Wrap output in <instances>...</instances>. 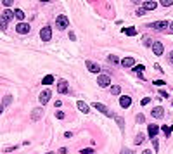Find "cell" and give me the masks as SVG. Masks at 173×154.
<instances>
[{
  "label": "cell",
  "mask_w": 173,
  "mask_h": 154,
  "mask_svg": "<svg viewBox=\"0 0 173 154\" xmlns=\"http://www.w3.org/2000/svg\"><path fill=\"white\" fill-rule=\"evenodd\" d=\"M121 66L123 68H133V66H135V59H133V57H125L121 61Z\"/></svg>",
  "instance_id": "obj_15"
},
{
  "label": "cell",
  "mask_w": 173,
  "mask_h": 154,
  "mask_svg": "<svg viewBox=\"0 0 173 154\" xmlns=\"http://www.w3.org/2000/svg\"><path fill=\"white\" fill-rule=\"evenodd\" d=\"M50 95H52V92L47 88V90H43V92L40 93V97H38V101H40V104H47L49 101H50Z\"/></svg>",
  "instance_id": "obj_6"
},
{
  "label": "cell",
  "mask_w": 173,
  "mask_h": 154,
  "mask_svg": "<svg viewBox=\"0 0 173 154\" xmlns=\"http://www.w3.org/2000/svg\"><path fill=\"white\" fill-rule=\"evenodd\" d=\"M55 116H57L59 120H62V118H64V113H61V111H57V113H55Z\"/></svg>",
  "instance_id": "obj_39"
},
{
  "label": "cell",
  "mask_w": 173,
  "mask_h": 154,
  "mask_svg": "<svg viewBox=\"0 0 173 154\" xmlns=\"http://www.w3.org/2000/svg\"><path fill=\"white\" fill-rule=\"evenodd\" d=\"M120 92H121V88H120L118 85H112L111 87V93L112 95H120Z\"/></svg>",
  "instance_id": "obj_24"
},
{
  "label": "cell",
  "mask_w": 173,
  "mask_h": 154,
  "mask_svg": "<svg viewBox=\"0 0 173 154\" xmlns=\"http://www.w3.org/2000/svg\"><path fill=\"white\" fill-rule=\"evenodd\" d=\"M151 114H153L156 120H159V118H163L164 116V109L163 107H154L153 111H151Z\"/></svg>",
  "instance_id": "obj_13"
},
{
  "label": "cell",
  "mask_w": 173,
  "mask_h": 154,
  "mask_svg": "<svg viewBox=\"0 0 173 154\" xmlns=\"http://www.w3.org/2000/svg\"><path fill=\"white\" fill-rule=\"evenodd\" d=\"M116 123H118V126L123 130V126H125V121H123V118L121 116H116Z\"/></svg>",
  "instance_id": "obj_27"
},
{
  "label": "cell",
  "mask_w": 173,
  "mask_h": 154,
  "mask_svg": "<svg viewBox=\"0 0 173 154\" xmlns=\"http://www.w3.org/2000/svg\"><path fill=\"white\" fill-rule=\"evenodd\" d=\"M125 33H126V35H130V36H133V35H137V30H135V28H126Z\"/></svg>",
  "instance_id": "obj_28"
},
{
  "label": "cell",
  "mask_w": 173,
  "mask_h": 154,
  "mask_svg": "<svg viewBox=\"0 0 173 154\" xmlns=\"http://www.w3.org/2000/svg\"><path fill=\"white\" fill-rule=\"evenodd\" d=\"M154 69H156V71H159V73H163V71H161V66H159V64H154Z\"/></svg>",
  "instance_id": "obj_41"
},
{
  "label": "cell",
  "mask_w": 173,
  "mask_h": 154,
  "mask_svg": "<svg viewBox=\"0 0 173 154\" xmlns=\"http://www.w3.org/2000/svg\"><path fill=\"white\" fill-rule=\"evenodd\" d=\"M159 128H161V126H158V125H149V128H147V130H149V137H151V139H158Z\"/></svg>",
  "instance_id": "obj_9"
},
{
  "label": "cell",
  "mask_w": 173,
  "mask_h": 154,
  "mask_svg": "<svg viewBox=\"0 0 173 154\" xmlns=\"http://www.w3.org/2000/svg\"><path fill=\"white\" fill-rule=\"evenodd\" d=\"M151 102V99H149V97H145V99H142V101H140V104H142V106H145V104H149Z\"/></svg>",
  "instance_id": "obj_34"
},
{
  "label": "cell",
  "mask_w": 173,
  "mask_h": 154,
  "mask_svg": "<svg viewBox=\"0 0 173 154\" xmlns=\"http://www.w3.org/2000/svg\"><path fill=\"white\" fill-rule=\"evenodd\" d=\"M168 59H170V62H172V64H173V50L170 52V57H168Z\"/></svg>",
  "instance_id": "obj_44"
},
{
  "label": "cell",
  "mask_w": 173,
  "mask_h": 154,
  "mask_svg": "<svg viewBox=\"0 0 173 154\" xmlns=\"http://www.w3.org/2000/svg\"><path fill=\"white\" fill-rule=\"evenodd\" d=\"M14 18H16L18 21H23V19H24V12H23L21 9H16V10H14Z\"/></svg>",
  "instance_id": "obj_20"
},
{
  "label": "cell",
  "mask_w": 173,
  "mask_h": 154,
  "mask_svg": "<svg viewBox=\"0 0 173 154\" xmlns=\"http://www.w3.org/2000/svg\"><path fill=\"white\" fill-rule=\"evenodd\" d=\"M172 0H161V5H164V7H172Z\"/></svg>",
  "instance_id": "obj_29"
},
{
  "label": "cell",
  "mask_w": 173,
  "mask_h": 154,
  "mask_svg": "<svg viewBox=\"0 0 173 154\" xmlns=\"http://www.w3.org/2000/svg\"><path fill=\"white\" fill-rule=\"evenodd\" d=\"M30 24H26V23H19L18 26H16V31L19 33V35H26V33H30Z\"/></svg>",
  "instance_id": "obj_5"
},
{
  "label": "cell",
  "mask_w": 173,
  "mask_h": 154,
  "mask_svg": "<svg viewBox=\"0 0 173 154\" xmlns=\"http://www.w3.org/2000/svg\"><path fill=\"white\" fill-rule=\"evenodd\" d=\"M144 140H145V135H144V134H139L137 137H135V144H137V145H139V144H142Z\"/></svg>",
  "instance_id": "obj_23"
},
{
  "label": "cell",
  "mask_w": 173,
  "mask_h": 154,
  "mask_svg": "<svg viewBox=\"0 0 173 154\" xmlns=\"http://www.w3.org/2000/svg\"><path fill=\"white\" fill-rule=\"evenodd\" d=\"M170 30H172V31H173V23H172V24H170Z\"/></svg>",
  "instance_id": "obj_47"
},
{
  "label": "cell",
  "mask_w": 173,
  "mask_h": 154,
  "mask_svg": "<svg viewBox=\"0 0 173 154\" xmlns=\"http://www.w3.org/2000/svg\"><path fill=\"white\" fill-rule=\"evenodd\" d=\"M52 82H54V76H52V74H47V76L43 78V85H50Z\"/></svg>",
  "instance_id": "obj_25"
},
{
  "label": "cell",
  "mask_w": 173,
  "mask_h": 154,
  "mask_svg": "<svg viewBox=\"0 0 173 154\" xmlns=\"http://www.w3.org/2000/svg\"><path fill=\"white\" fill-rule=\"evenodd\" d=\"M121 154H133V151H130V149H123Z\"/></svg>",
  "instance_id": "obj_40"
},
{
  "label": "cell",
  "mask_w": 173,
  "mask_h": 154,
  "mask_svg": "<svg viewBox=\"0 0 173 154\" xmlns=\"http://www.w3.org/2000/svg\"><path fill=\"white\" fill-rule=\"evenodd\" d=\"M107 61L111 62V64H118V62H120V59H118L116 55H109V57H107Z\"/></svg>",
  "instance_id": "obj_26"
},
{
  "label": "cell",
  "mask_w": 173,
  "mask_h": 154,
  "mask_svg": "<svg viewBox=\"0 0 173 154\" xmlns=\"http://www.w3.org/2000/svg\"><path fill=\"white\" fill-rule=\"evenodd\" d=\"M151 28H154V30H166L170 24H168V21H158V23H153V24H149Z\"/></svg>",
  "instance_id": "obj_8"
},
{
  "label": "cell",
  "mask_w": 173,
  "mask_h": 154,
  "mask_svg": "<svg viewBox=\"0 0 173 154\" xmlns=\"http://www.w3.org/2000/svg\"><path fill=\"white\" fill-rule=\"evenodd\" d=\"M159 95H161V97H166V99H168V97H170V95H168V93L164 92V90H159Z\"/></svg>",
  "instance_id": "obj_38"
},
{
  "label": "cell",
  "mask_w": 173,
  "mask_h": 154,
  "mask_svg": "<svg viewBox=\"0 0 173 154\" xmlns=\"http://www.w3.org/2000/svg\"><path fill=\"white\" fill-rule=\"evenodd\" d=\"M142 42H144V45H145V47H153V45H154L153 38H151V36H147V35L142 36Z\"/></svg>",
  "instance_id": "obj_19"
},
{
  "label": "cell",
  "mask_w": 173,
  "mask_h": 154,
  "mask_svg": "<svg viewBox=\"0 0 173 154\" xmlns=\"http://www.w3.org/2000/svg\"><path fill=\"white\" fill-rule=\"evenodd\" d=\"M153 147L156 149V151L159 149V144H158V139H153Z\"/></svg>",
  "instance_id": "obj_33"
},
{
  "label": "cell",
  "mask_w": 173,
  "mask_h": 154,
  "mask_svg": "<svg viewBox=\"0 0 173 154\" xmlns=\"http://www.w3.org/2000/svg\"><path fill=\"white\" fill-rule=\"evenodd\" d=\"M57 92L59 93L68 92V82H66V80H59V83H57Z\"/></svg>",
  "instance_id": "obj_11"
},
{
  "label": "cell",
  "mask_w": 173,
  "mask_h": 154,
  "mask_svg": "<svg viewBox=\"0 0 173 154\" xmlns=\"http://www.w3.org/2000/svg\"><path fill=\"white\" fill-rule=\"evenodd\" d=\"M161 130H163V132H164V135H166V137H170V134H172V132H173V125H172V126H168V125H164V126H161Z\"/></svg>",
  "instance_id": "obj_22"
},
{
  "label": "cell",
  "mask_w": 173,
  "mask_h": 154,
  "mask_svg": "<svg viewBox=\"0 0 173 154\" xmlns=\"http://www.w3.org/2000/svg\"><path fill=\"white\" fill-rule=\"evenodd\" d=\"M0 18H2V19H4V21H10V19H12V18H14V12L7 9V10H4V14H2Z\"/></svg>",
  "instance_id": "obj_18"
},
{
  "label": "cell",
  "mask_w": 173,
  "mask_h": 154,
  "mask_svg": "<svg viewBox=\"0 0 173 154\" xmlns=\"http://www.w3.org/2000/svg\"><path fill=\"white\" fill-rule=\"evenodd\" d=\"M156 7H158V4L153 2V0H149V2H142V9L144 10H154Z\"/></svg>",
  "instance_id": "obj_12"
},
{
  "label": "cell",
  "mask_w": 173,
  "mask_h": 154,
  "mask_svg": "<svg viewBox=\"0 0 173 154\" xmlns=\"http://www.w3.org/2000/svg\"><path fill=\"white\" fill-rule=\"evenodd\" d=\"M42 114H43V109H42V107H36V109H33L31 120H33V121H38V120L42 118Z\"/></svg>",
  "instance_id": "obj_16"
},
{
  "label": "cell",
  "mask_w": 173,
  "mask_h": 154,
  "mask_svg": "<svg viewBox=\"0 0 173 154\" xmlns=\"http://www.w3.org/2000/svg\"><path fill=\"white\" fill-rule=\"evenodd\" d=\"M10 101H12V97H10V95H7V97L4 99V106H7V104H10Z\"/></svg>",
  "instance_id": "obj_32"
},
{
  "label": "cell",
  "mask_w": 173,
  "mask_h": 154,
  "mask_svg": "<svg viewBox=\"0 0 173 154\" xmlns=\"http://www.w3.org/2000/svg\"><path fill=\"white\" fill-rule=\"evenodd\" d=\"M87 69L92 71V73H101V66L95 64L93 61H87Z\"/></svg>",
  "instance_id": "obj_10"
},
{
  "label": "cell",
  "mask_w": 173,
  "mask_h": 154,
  "mask_svg": "<svg viewBox=\"0 0 173 154\" xmlns=\"http://www.w3.org/2000/svg\"><path fill=\"white\" fill-rule=\"evenodd\" d=\"M120 106H121L123 109L130 107V106H132V97H128V95H121V97H120Z\"/></svg>",
  "instance_id": "obj_7"
},
{
  "label": "cell",
  "mask_w": 173,
  "mask_h": 154,
  "mask_svg": "<svg viewBox=\"0 0 173 154\" xmlns=\"http://www.w3.org/2000/svg\"><path fill=\"white\" fill-rule=\"evenodd\" d=\"M97 83L101 85V88H106V87L111 85V78H109L107 74H99V76H97Z\"/></svg>",
  "instance_id": "obj_2"
},
{
  "label": "cell",
  "mask_w": 173,
  "mask_h": 154,
  "mask_svg": "<svg viewBox=\"0 0 173 154\" xmlns=\"http://www.w3.org/2000/svg\"><path fill=\"white\" fill-rule=\"evenodd\" d=\"M144 120H145L144 114H139V116H137V121H139V123H144Z\"/></svg>",
  "instance_id": "obj_35"
},
{
  "label": "cell",
  "mask_w": 173,
  "mask_h": 154,
  "mask_svg": "<svg viewBox=\"0 0 173 154\" xmlns=\"http://www.w3.org/2000/svg\"><path fill=\"white\" fill-rule=\"evenodd\" d=\"M40 38L43 42H49L52 38V30H50V26H45V28H42L40 30Z\"/></svg>",
  "instance_id": "obj_3"
},
{
  "label": "cell",
  "mask_w": 173,
  "mask_h": 154,
  "mask_svg": "<svg viewBox=\"0 0 173 154\" xmlns=\"http://www.w3.org/2000/svg\"><path fill=\"white\" fill-rule=\"evenodd\" d=\"M68 24H69V21H68L66 16H57V19H55V26H57L59 30H66Z\"/></svg>",
  "instance_id": "obj_1"
},
{
  "label": "cell",
  "mask_w": 173,
  "mask_h": 154,
  "mask_svg": "<svg viewBox=\"0 0 173 154\" xmlns=\"http://www.w3.org/2000/svg\"><path fill=\"white\" fill-rule=\"evenodd\" d=\"M133 71H135V73H137V74H139V76H140V78L144 80V74H142L144 66H142V64H139V66H133Z\"/></svg>",
  "instance_id": "obj_21"
},
{
  "label": "cell",
  "mask_w": 173,
  "mask_h": 154,
  "mask_svg": "<svg viewBox=\"0 0 173 154\" xmlns=\"http://www.w3.org/2000/svg\"><path fill=\"white\" fill-rule=\"evenodd\" d=\"M5 28H7V21H4L0 18V30H5Z\"/></svg>",
  "instance_id": "obj_30"
},
{
  "label": "cell",
  "mask_w": 173,
  "mask_h": 154,
  "mask_svg": "<svg viewBox=\"0 0 173 154\" xmlns=\"http://www.w3.org/2000/svg\"><path fill=\"white\" fill-rule=\"evenodd\" d=\"M76 106H78V109H80L82 113H88V111H90L88 104H87V102H83V101H78V104H76Z\"/></svg>",
  "instance_id": "obj_17"
},
{
  "label": "cell",
  "mask_w": 173,
  "mask_h": 154,
  "mask_svg": "<svg viewBox=\"0 0 173 154\" xmlns=\"http://www.w3.org/2000/svg\"><path fill=\"white\" fill-rule=\"evenodd\" d=\"M2 111H4V106H2V104H0V113H2Z\"/></svg>",
  "instance_id": "obj_46"
},
{
  "label": "cell",
  "mask_w": 173,
  "mask_h": 154,
  "mask_svg": "<svg viewBox=\"0 0 173 154\" xmlns=\"http://www.w3.org/2000/svg\"><path fill=\"white\" fill-rule=\"evenodd\" d=\"M64 137H66V139H69V137H73V134H71V132H66V134H64Z\"/></svg>",
  "instance_id": "obj_43"
},
{
  "label": "cell",
  "mask_w": 173,
  "mask_h": 154,
  "mask_svg": "<svg viewBox=\"0 0 173 154\" xmlns=\"http://www.w3.org/2000/svg\"><path fill=\"white\" fill-rule=\"evenodd\" d=\"M4 5H5V7H10V5H12V0H4Z\"/></svg>",
  "instance_id": "obj_37"
},
{
  "label": "cell",
  "mask_w": 173,
  "mask_h": 154,
  "mask_svg": "<svg viewBox=\"0 0 173 154\" xmlns=\"http://www.w3.org/2000/svg\"><path fill=\"white\" fill-rule=\"evenodd\" d=\"M47 154H54V153H47Z\"/></svg>",
  "instance_id": "obj_48"
},
{
  "label": "cell",
  "mask_w": 173,
  "mask_h": 154,
  "mask_svg": "<svg viewBox=\"0 0 173 154\" xmlns=\"http://www.w3.org/2000/svg\"><path fill=\"white\" fill-rule=\"evenodd\" d=\"M93 107H95L97 111L104 113L106 116H109V118H112V116H114V114H112V111H109V109H107V107H106L104 104H101V102H95V104H93Z\"/></svg>",
  "instance_id": "obj_4"
},
{
  "label": "cell",
  "mask_w": 173,
  "mask_h": 154,
  "mask_svg": "<svg viewBox=\"0 0 173 154\" xmlns=\"http://www.w3.org/2000/svg\"><path fill=\"white\" fill-rule=\"evenodd\" d=\"M142 154H153V153H151V151H144Z\"/></svg>",
  "instance_id": "obj_45"
},
{
  "label": "cell",
  "mask_w": 173,
  "mask_h": 154,
  "mask_svg": "<svg viewBox=\"0 0 173 154\" xmlns=\"http://www.w3.org/2000/svg\"><path fill=\"white\" fill-rule=\"evenodd\" d=\"M80 154H93V149H82Z\"/></svg>",
  "instance_id": "obj_31"
},
{
  "label": "cell",
  "mask_w": 173,
  "mask_h": 154,
  "mask_svg": "<svg viewBox=\"0 0 173 154\" xmlns=\"http://www.w3.org/2000/svg\"><path fill=\"white\" fill-rule=\"evenodd\" d=\"M154 85H158V87H163L164 82H163V80H156V82H154Z\"/></svg>",
  "instance_id": "obj_36"
},
{
  "label": "cell",
  "mask_w": 173,
  "mask_h": 154,
  "mask_svg": "<svg viewBox=\"0 0 173 154\" xmlns=\"http://www.w3.org/2000/svg\"><path fill=\"white\" fill-rule=\"evenodd\" d=\"M153 52L156 54V55H161V54H163V43H161V42H154Z\"/></svg>",
  "instance_id": "obj_14"
},
{
  "label": "cell",
  "mask_w": 173,
  "mask_h": 154,
  "mask_svg": "<svg viewBox=\"0 0 173 154\" xmlns=\"http://www.w3.org/2000/svg\"><path fill=\"white\" fill-rule=\"evenodd\" d=\"M137 14H139V16H144V14H145V10H144V9H139V10H137Z\"/></svg>",
  "instance_id": "obj_42"
}]
</instances>
